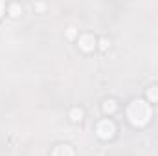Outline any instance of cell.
Listing matches in <instances>:
<instances>
[{"instance_id": "9c48e42d", "label": "cell", "mask_w": 158, "mask_h": 156, "mask_svg": "<svg viewBox=\"0 0 158 156\" xmlns=\"http://www.w3.org/2000/svg\"><path fill=\"white\" fill-rule=\"evenodd\" d=\"M98 42H99V50H101V51H107V50L110 48V40L105 39V37H103V39H99Z\"/></svg>"}, {"instance_id": "ba28073f", "label": "cell", "mask_w": 158, "mask_h": 156, "mask_svg": "<svg viewBox=\"0 0 158 156\" xmlns=\"http://www.w3.org/2000/svg\"><path fill=\"white\" fill-rule=\"evenodd\" d=\"M7 11H9L11 17H19L22 13V7H20V4H9L7 6Z\"/></svg>"}, {"instance_id": "8992f818", "label": "cell", "mask_w": 158, "mask_h": 156, "mask_svg": "<svg viewBox=\"0 0 158 156\" xmlns=\"http://www.w3.org/2000/svg\"><path fill=\"white\" fill-rule=\"evenodd\" d=\"M147 103H158V86L147 88Z\"/></svg>"}, {"instance_id": "7c38bea8", "label": "cell", "mask_w": 158, "mask_h": 156, "mask_svg": "<svg viewBox=\"0 0 158 156\" xmlns=\"http://www.w3.org/2000/svg\"><path fill=\"white\" fill-rule=\"evenodd\" d=\"M44 7H46V6H44V4H35V9H37V11H42V9H44Z\"/></svg>"}, {"instance_id": "8fae6325", "label": "cell", "mask_w": 158, "mask_h": 156, "mask_svg": "<svg viewBox=\"0 0 158 156\" xmlns=\"http://www.w3.org/2000/svg\"><path fill=\"white\" fill-rule=\"evenodd\" d=\"M4 9H6V4H4V2H2V0H0V17H2V15H4Z\"/></svg>"}, {"instance_id": "6da1fadb", "label": "cell", "mask_w": 158, "mask_h": 156, "mask_svg": "<svg viewBox=\"0 0 158 156\" xmlns=\"http://www.w3.org/2000/svg\"><path fill=\"white\" fill-rule=\"evenodd\" d=\"M153 117V109L151 103L145 99H132L127 107V119L134 127H145Z\"/></svg>"}, {"instance_id": "7a4b0ae2", "label": "cell", "mask_w": 158, "mask_h": 156, "mask_svg": "<svg viewBox=\"0 0 158 156\" xmlns=\"http://www.w3.org/2000/svg\"><path fill=\"white\" fill-rule=\"evenodd\" d=\"M96 134L99 140H112L114 134H116V123L112 119H101L98 125H96Z\"/></svg>"}, {"instance_id": "52a82bcc", "label": "cell", "mask_w": 158, "mask_h": 156, "mask_svg": "<svg viewBox=\"0 0 158 156\" xmlns=\"http://www.w3.org/2000/svg\"><path fill=\"white\" fill-rule=\"evenodd\" d=\"M70 119L76 121V123H79V121L83 119V110H81L79 107H74V109L70 110Z\"/></svg>"}, {"instance_id": "30bf717a", "label": "cell", "mask_w": 158, "mask_h": 156, "mask_svg": "<svg viewBox=\"0 0 158 156\" xmlns=\"http://www.w3.org/2000/svg\"><path fill=\"white\" fill-rule=\"evenodd\" d=\"M66 37H68V39H76V37H77V30H76L74 26H70V28L66 30Z\"/></svg>"}, {"instance_id": "3957f363", "label": "cell", "mask_w": 158, "mask_h": 156, "mask_svg": "<svg viewBox=\"0 0 158 156\" xmlns=\"http://www.w3.org/2000/svg\"><path fill=\"white\" fill-rule=\"evenodd\" d=\"M77 46L83 50V51H92V50L98 46V40H96V37H94V35H90V33H85V35H79Z\"/></svg>"}, {"instance_id": "277c9868", "label": "cell", "mask_w": 158, "mask_h": 156, "mask_svg": "<svg viewBox=\"0 0 158 156\" xmlns=\"http://www.w3.org/2000/svg\"><path fill=\"white\" fill-rule=\"evenodd\" d=\"M52 156H76V153H74V149H72L70 145L61 143V145H57V147L52 151Z\"/></svg>"}, {"instance_id": "5b68a950", "label": "cell", "mask_w": 158, "mask_h": 156, "mask_svg": "<svg viewBox=\"0 0 158 156\" xmlns=\"http://www.w3.org/2000/svg\"><path fill=\"white\" fill-rule=\"evenodd\" d=\"M116 110H118V105H116L114 99H105L103 101V112L105 114H114Z\"/></svg>"}]
</instances>
